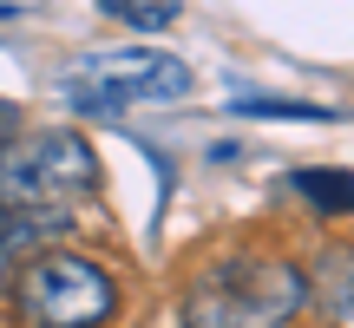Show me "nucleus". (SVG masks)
I'll list each match as a JSON object with an SVG mask.
<instances>
[{
    "instance_id": "obj_1",
    "label": "nucleus",
    "mask_w": 354,
    "mask_h": 328,
    "mask_svg": "<svg viewBox=\"0 0 354 328\" xmlns=\"http://www.w3.org/2000/svg\"><path fill=\"white\" fill-rule=\"evenodd\" d=\"M308 302V276L289 256H216L184 289V328H289Z\"/></svg>"
},
{
    "instance_id": "obj_2",
    "label": "nucleus",
    "mask_w": 354,
    "mask_h": 328,
    "mask_svg": "<svg viewBox=\"0 0 354 328\" xmlns=\"http://www.w3.org/2000/svg\"><path fill=\"white\" fill-rule=\"evenodd\" d=\"M92 190H99V158L66 125L20 131L0 152V210H53V217H66Z\"/></svg>"
},
{
    "instance_id": "obj_3",
    "label": "nucleus",
    "mask_w": 354,
    "mask_h": 328,
    "mask_svg": "<svg viewBox=\"0 0 354 328\" xmlns=\"http://www.w3.org/2000/svg\"><path fill=\"white\" fill-rule=\"evenodd\" d=\"M190 92V66L177 53L158 46H112V53H86L59 73V99L79 112H125V105H158V99H184Z\"/></svg>"
},
{
    "instance_id": "obj_4",
    "label": "nucleus",
    "mask_w": 354,
    "mask_h": 328,
    "mask_svg": "<svg viewBox=\"0 0 354 328\" xmlns=\"http://www.w3.org/2000/svg\"><path fill=\"white\" fill-rule=\"evenodd\" d=\"M118 309L112 269H99L79 250H46L13 282V322L20 328H99Z\"/></svg>"
},
{
    "instance_id": "obj_5",
    "label": "nucleus",
    "mask_w": 354,
    "mask_h": 328,
    "mask_svg": "<svg viewBox=\"0 0 354 328\" xmlns=\"http://www.w3.org/2000/svg\"><path fill=\"white\" fill-rule=\"evenodd\" d=\"M66 217L53 210H0V289L13 295V282L26 276V263L46 256V237H59Z\"/></svg>"
},
{
    "instance_id": "obj_6",
    "label": "nucleus",
    "mask_w": 354,
    "mask_h": 328,
    "mask_svg": "<svg viewBox=\"0 0 354 328\" xmlns=\"http://www.w3.org/2000/svg\"><path fill=\"white\" fill-rule=\"evenodd\" d=\"M289 190L322 217H354V171H335V164H308V171H289Z\"/></svg>"
},
{
    "instance_id": "obj_7",
    "label": "nucleus",
    "mask_w": 354,
    "mask_h": 328,
    "mask_svg": "<svg viewBox=\"0 0 354 328\" xmlns=\"http://www.w3.org/2000/svg\"><path fill=\"white\" fill-rule=\"evenodd\" d=\"M308 289L322 295L328 316H348V309H354V250H328L315 263V276H308Z\"/></svg>"
},
{
    "instance_id": "obj_8",
    "label": "nucleus",
    "mask_w": 354,
    "mask_h": 328,
    "mask_svg": "<svg viewBox=\"0 0 354 328\" xmlns=\"http://www.w3.org/2000/svg\"><path fill=\"white\" fill-rule=\"evenodd\" d=\"M99 13H112V20H131V26H171V20H177L171 0H99Z\"/></svg>"
},
{
    "instance_id": "obj_9",
    "label": "nucleus",
    "mask_w": 354,
    "mask_h": 328,
    "mask_svg": "<svg viewBox=\"0 0 354 328\" xmlns=\"http://www.w3.org/2000/svg\"><path fill=\"white\" fill-rule=\"evenodd\" d=\"M236 112H243V118H335L328 105H289V99H250V92H243V99H236Z\"/></svg>"
},
{
    "instance_id": "obj_10",
    "label": "nucleus",
    "mask_w": 354,
    "mask_h": 328,
    "mask_svg": "<svg viewBox=\"0 0 354 328\" xmlns=\"http://www.w3.org/2000/svg\"><path fill=\"white\" fill-rule=\"evenodd\" d=\"M13 125H20V112H13V105L0 99V152H7V145H13Z\"/></svg>"
},
{
    "instance_id": "obj_11",
    "label": "nucleus",
    "mask_w": 354,
    "mask_h": 328,
    "mask_svg": "<svg viewBox=\"0 0 354 328\" xmlns=\"http://www.w3.org/2000/svg\"><path fill=\"white\" fill-rule=\"evenodd\" d=\"M0 20H20V7H7V0H0Z\"/></svg>"
}]
</instances>
